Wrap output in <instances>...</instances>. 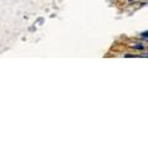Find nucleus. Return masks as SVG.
<instances>
[{
  "instance_id": "f257e3e1",
  "label": "nucleus",
  "mask_w": 148,
  "mask_h": 148,
  "mask_svg": "<svg viewBox=\"0 0 148 148\" xmlns=\"http://www.w3.org/2000/svg\"><path fill=\"white\" fill-rule=\"evenodd\" d=\"M141 37H142V38H148V32H142Z\"/></svg>"
},
{
  "instance_id": "f03ea898",
  "label": "nucleus",
  "mask_w": 148,
  "mask_h": 148,
  "mask_svg": "<svg viewBox=\"0 0 148 148\" xmlns=\"http://www.w3.org/2000/svg\"><path fill=\"white\" fill-rule=\"evenodd\" d=\"M132 47L137 49H143V46H138V45H132Z\"/></svg>"
}]
</instances>
